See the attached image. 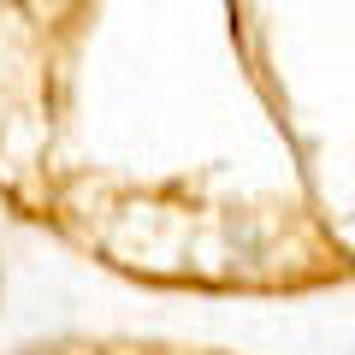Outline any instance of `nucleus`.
<instances>
[]
</instances>
